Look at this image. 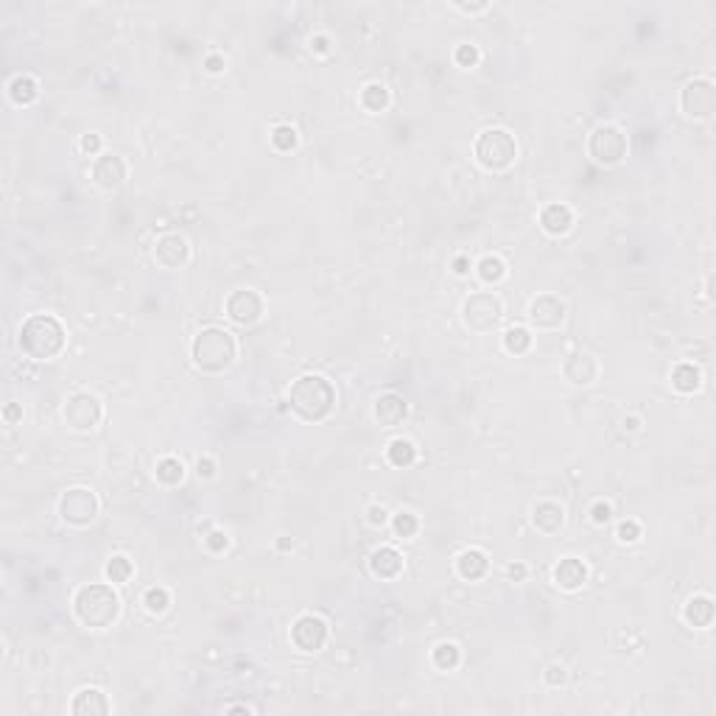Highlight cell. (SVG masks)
<instances>
[{"mask_svg":"<svg viewBox=\"0 0 716 716\" xmlns=\"http://www.w3.org/2000/svg\"><path fill=\"white\" fill-rule=\"evenodd\" d=\"M95 509H98V504H95L93 492L87 490H71L62 498V515H65V521L78 524V526L90 524L95 518Z\"/></svg>","mask_w":716,"mask_h":716,"instance_id":"ba28073f","label":"cell"},{"mask_svg":"<svg viewBox=\"0 0 716 716\" xmlns=\"http://www.w3.org/2000/svg\"><path fill=\"white\" fill-rule=\"evenodd\" d=\"M534 524L543 529V531H554V529L563 526V509L551 501H543L534 507Z\"/></svg>","mask_w":716,"mask_h":716,"instance_id":"d6986e66","label":"cell"},{"mask_svg":"<svg viewBox=\"0 0 716 716\" xmlns=\"http://www.w3.org/2000/svg\"><path fill=\"white\" fill-rule=\"evenodd\" d=\"M563 316H566V305L557 297H551V294L531 302V322L540 325V328H554V325L563 322Z\"/></svg>","mask_w":716,"mask_h":716,"instance_id":"8fae6325","label":"cell"},{"mask_svg":"<svg viewBox=\"0 0 716 716\" xmlns=\"http://www.w3.org/2000/svg\"><path fill=\"white\" fill-rule=\"evenodd\" d=\"M11 95H14L17 101H31V98L37 95V84H34V78H28V76H17V78L11 81Z\"/></svg>","mask_w":716,"mask_h":716,"instance_id":"484cf974","label":"cell"},{"mask_svg":"<svg viewBox=\"0 0 716 716\" xmlns=\"http://www.w3.org/2000/svg\"><path fill=\"white\" fill-rule=\"evenodd\" d=\"M110 705L104 700V694L98 688H84L78 691V697L73 700V714L84 716V714H107Z\"/></svg>","mask_w":716,"mask_h":716,"instance_id":"2e32d148","label":"cell"},{"mask_svg":"<svg viewBox=\"0 0 716 716\" xmlns=\"http://www.w3.org/2000/svg\"><path fill=\"white\" fill-rule=\"evenodd\" d=\"M566 373L574 383H591L596 378V373H599V367H596L593 356L579 353V356H571V361L566 364Z\"/></svg>","mask_w":716,"mask_h":716,"instance_id":"9a60e30c","label":"cell"},{"mask_svg":"<svg viewBox=\"0 0 716 716\" xmlns=\"http://www.w3.org/2000/svg\"><path fill=\"white\" fill-rule=\"evenodd\" d=\"M76 613L90 627H107L118 616V596L104 585H90L76 596Z\"/></svg>","mask_w":716,"mask_h":716,"instance_id":"7a4b0ae2","label":"cell"},{"mask_svg":"<svg viewBox=\"0 0 716 716\" xmlns=\"http://www.w3.org/2000/svg\"><path fill=\"white\" fill-rule=\"evenodd\" d=\"M361 101H364V107H367V110L378 113V110L386 104V90H383L380 84H370V87L361 93Z\"/></svg>","mask_w":716,"mask_h":716,"instance_id":"f546056e","label":"cell"},{"mask_svg":"<svg viewBox=\"0 0 716 716\" xmlns=\"http://www.w3.org/2000/svg\"><path fill=\"white\" fill-rule=\"evenodd\" d=\"M672 383L678 386L680 392H694L700 386V370L691 364H680L678 370L672 373Z\"/></svg>","mask_w":716,"mask_h":716,"instance_id":"cb8c5ba5","label":"cell"},{"mask_svg":"<svg viewBox=\"0 0 716 716\" xmlns=\"http://www.w3.org/2000/svg\"><path fill=\"white\" fill-rule=\"evenodd\" d=\"M546 680H549V685L566 683V669H563V666H551V669H549V675H546Z\"/></svg>","mask_w":716,"mask_h":716,"instance_id":"74e56055","label":"cell"},{"mask_svg":"<svg viewBox=\"0 0 716 716\" xmlns=\"http://www.w3.org/2000/svg\"><path fill=\"white\" fill-rule=\"evenodd\" d=\"M291 638L294 643L305 649V652H313V649H319L325 638H328V627H325V621L322 618H316V616H302L300 621L294 624V630H291Z\"/></svg>","mask_w":716,"mask_h":716,"instance_id":"9c48e42d","label":"cell"},{"mask_svg":"<svg viewBox=\"0 0 716 716\" xmlns=\"http://www.w3.org/2000/svg\"><path fill=\"white\" fill-rule=\"evenodd\" d=\"M271 140H274V146L277 149H291L294 143H297V132L291 129V126H277L274 129V135H271Z\"/></svg>","mask_w":716,"mask_h":716,"instance_id":"d6a6232c","label":"cell"},{"mask_svg":"<svg viewBox=\"0 0 716 716\" xmlns=\"http://www.w3.org/2000/svg\"><path fill=\"white\" fill-rule=\"evenodd\" d=\"M543 227L549 229V232H566L568 227H571V210H568L566 204H551V207H546V213H543Z\"/></svg>","mask_w":716,"mask_h":716,"instance_id":"44dd1931","label":"cell"},{"mask_svg":"<svg viewBox=\"0 0 716 716\" xmlns=\"http://www.w3.org/2000/svg\"><path fill=\"white\" fill-rule=\"evenodd\" d=\"M207 65H210V71H213V73H216V71H222V59H216V56H213Z\"/></svg>","mask_w":716,"mask_h":716,"instance_id":"f6af8a7d","label":"cell"},{"mask_svg":"<svg viewBox=\"0 0 716 716\" xmlns=\"http://www.w3.org/2000/svg\"><path fill=\"white\" fill-rule=\"evenodd\" d=\"M434 663H437L440 669H453V666L459 663V649H456L453 643H440V646L434 649Z\"/></svg>","mask_w":716,"mask_h":716,"instance_id":"83f0119b","label":"cell"},{"mask_svg":"<svg viewBox=\"0 0 716 716\" xmlns=\"http://www.w3.org/2000/svg\"><path fill=\"white\" fill-rule=\"evenodd\" d=\"M333 403V389L325 378L319 375H305L294 383L291 389V406L300 412L305 420H319L328 415Z\"/></svg>","mask_w":716,"mask_h":716,"instance_id":"6da1fadb","label":"cell"},{"mask_svg":"<svg viewBox=\"0 0 716 716\" xmlns=\"http://www.w3.org/2000/svg\"><path fill=\"white\" fill-rule=\"evenodd\" d=\"M126 177V165L120 157H101L98 165H95V180L104 185V188H115L120 185Z\"/></svg>","mask_w":716,"mask_h":716,"instance_id":"5bb4252c","label":"cell"},{"mask_svg":"<svg viewBox=\"0 0 716 716\" xmlns=\"http://www.w3.org/2000/svg\"><path fill=\"white\" fill-rule=\"evenodd\" d=\"M479 274H482V280H487V283H498V280L504 277V261L487 255V258L479 264Z\"/></svg>","mask_w":716,"mask_h":716,"instance_id":"f1b7e54d","label":"cell"},{"mask_svg":"<svg viewBox=\"0 0 716 716\" xmlns=\"http://www.w3.org/2000/svg\"><path fill=\"white\" fill-rule=\"evenodd\" d=\"M685 618H688V624H694V627H708L711 618H714V602H711L708 596L691 599L688 607H685Z\"/></svg>","mask_w":716,"mask_h":716,"instance_id":"ac0fdd59","label":"cell"},{"mask_svg":"<svg viewBox=\"0 0 716 716\" xmlns=\"http://www.w3.org/2000/svg\"><path fill=\"white\" fill-rule=\"evenodd\" d=\"M210 546H213V549H222V546H227V537L222 531H213V534H210Z\"/></svg>","mask_w":716,"mask_h":716,"instance_id":"7bdbcfd3","label":"cell"},{"mask_svg":"<svg viewBox=\"0 0 716 716\" xmlns=\"http://www.w3.org/2000/svg\"><path fill=\"white\" fill-rule=\"evenodd\" d=\"M638 534H641V526H638L635 521H624V524L618 526V540H624V543L638 540Z\"/></svg>","mask_w":716,"mask_h":716,"instance_id":"d590c367","label":"cell"},{"mask_svg":"<svg viewBox=\"0 0 716 716\" xmlns=\"http://www.w3.org/2000/svg\"><path fill=\"white\" fill-rule=\"evenodd\" d=\"M501 316V302L495 300L492 294H476L470 297L467 305H465V319L467 325H473L476 331H484L495 325V319Z\"/></svg>","mask_w":716,"mask_h":716,"instance_id":"52a82bcc","label":"cell"},{"mask_svg":"<svg viewBox=\"0 0 716 716\" xmlns=\"http://www.w3.org/2000/svg\"><path fill=\"white\" fill-rule=\"evenodd\" d=\"M456 271H459V274H465V271H467V261H465V258H459V261H456Z\"/></svg>","mask_w":716,"mask_h":716,"instance_id":"bcb514c9","label":"cell"},{"mask_svg":"<svg viewBox=\"0 0 716 716\" xmlns=\"http://www.w3.org/2000/svg\"><path fill=\"white\" fill-rule=\"evenodd\" d=\"M185 258H188V244H185V238H180V235H165V238H160V244H157V261H160V264L174 269V266L182 264Z\"/></svg>","mask_w":716,"mask_h":716,"instance_id":"4fadbf2b","label":"cell"},{"mask_svg":"<svg viewBox=\"0 0 716 716\" xmlns=\"http://www.w3.org/2000/svg\"><path fill=\"white\" fill-rule=\"evenodd\" d=\"M395 529H398V534H403V537H409V534H415V531H417V521H415V515H409V512H403V515H398V518H395Z\"/></svg>","mask_w":716,"mask_h":716,"instance_id":"e575fe53","label":"cell"},{"mask_svg":"<svg viewBox=\"0 0 716 716\" xmlns=\"http://www.w3.org/2000/svg\"><path fill=\"white\" fill-rule=\"evenodd\" d=\"M484 568H487V560H484L482 551H465L459 557V574L467 576V579H479L484 574Z\"/></svg>","mask_w":716,"mask_h":716,"instance_id":"603a6c76","label":"cell"},{"mask_svg":"<svg viewBox=\"0 0 716 716\" xmlns=\"http://www.w3.org/2000/svg\"><path fill=\"white\" fill-rule=\"evenodd\" d=\"M227 311H229V316L235 319V322H255L258 316H261V297L255 294V291H238V294H232L229 302H227Z\"/></svg>","mask_w":716,"mask_h":716,"instance_id":"7c38bea8","label":"cell"},{"mask_svg":"<svg viewBox=\"0 0 716 716\" xmlns=\"http://www.w3.org/2000/svg\"><path fill=\"white\" fill-rule=\"evenodd\" d=\"M476 154L487 168H507L515 160V140L504 129H490L479 138Z\"/></svg>","mask_w":716,"mask_h":716,"instance_id":"277c9868","label":"cell"},{"mask_svg":"<svg viewBox=\"0 0 716 716\" xmlns=\"http://www.w3.org/2000/svg\"><path fill=\"white\" fill-rule=\"evenodd\" d=\"M624 151H627V140H624V135H621L616 126H599V129L593 132V138H591V154H593L599 162L613 165V162H618V160L624 157Z\"/></svg>","mask_w":716,"mask_h":716,"instance_id":"5b68a950","label":"cell"},{"mask_svg":"<svg viewBox=\"0 0 716 716\" xmlns=\"http://www.w3.org/2000/svg\"><path fill=\"white\" fill-rule=\"evenodd\" d=\"M607 518H610V507H607V504H596V507H593V521H596V524H604Z\"/></svg>","mask_w":716,"mask_h":716,"instance_id":"f35d334b","label":"cell"},{"mask_svg":"<svg viewBox=\"0 0 716 716\" xmlns=\"http://www.w3.org/2000/svg\"><path fill=\"white\" fill-rule=\"evenodd\" d=\"M389 459H392L395 465H409V462L415 459V445H412L409 440H395V442L389 445Z\"/></svg>","mask_w":716,"mask_h":716,"instance_id":"4316f807","label":"cell"},{"mask_svg":"<svg viewBox=\"0 0 716 716\" xmlns=\"http://www.w3.org/2000/svg\"><path fill=\"white\" fill-rule=\"evenodd\" d=\"M157 479L165 482V484L180 482V479H182V462H177V459H162V462L157 465Z\"/></svg>","mask_w":716,"mask_h":716,"instance_id":"d4e9b609","label":"cell"},{"mask_svg":"<svg viewBox=\"0 0 716 716\" xmlns=\"http://www.w3.org/2000/svg\"><path fill=\"white\" fill-rule=\"evenodd\" d=\"M554 576H557V585H563L566 591H574V588H579V585L585 582V566H582L579 560L568 557V560H563V563L557 566Z\"/></svg>","mask_w":716,"mask_h":716,"instance_id":"e0dca14e","label":"cell"},{"mask_svg":"<svg viewBox=\"0 0 716 716\" xmlns=\"http://www.w3.org/2000/svg\"><path fill=\"white\" fill-rule=\"evenodd\" d=\"M375 415L380 422H386V425H395L400 417L406 415V403L400 400V398H395V395H386V398H380L375 406Z\"/></svg>","mask_w":716,"mask_h":716,"instance_id":"ffe728a7","label":"cell"},{"mask_svg":"<svg viewBox=\"0 0 716 716\" xmlns=\"http://www.w3.org/2000/svg\"><path fill=\"white\" fill-rule=\"evenodd\" d=\"M529 333L524 331V328H509L507 331V336H504V344H507V350L509 353H524L529 347Z\"/></svg>","mask_w":716,"mask_h":716,"instance_id":"4dcf8cb0","label":"cell"},{"mask_svg":"<svg viewBox=\"0 0 716 716\" xmlns=\"http://www.w3.org/2000/svg\"><path fill=\"white\" fill-rule=\"evenodd\" d=\"M146 607H149L151 613H162L168 607V591L165 588H151L149 593H146Z\"/></svg>","mask_w":716,"mask_h":716,"instance_id":"836d02e7","label":"cell"},{"mask_svg":"<svg viewBox=\"0 0 716 716\" xmlns=\"http://www.w3.org/2000/svg\"><path fill=\"white\" fill-rule=\"evenodd\" d=\"M193 358L204 370H222L235 358V341L227 331L207 328V331L199 333V339L193 341Z\"/></svg>","mask_w":716,"mask_h":716,"instance_id":"3957f363","label":"cell"},{"mask_svg":"<svg viewBox=\"0 0 716 716\" xmlns=\"http://www.w3.org/2000/svg\"><path fill=\"white\" fill-rule=\"evenodd\" d=\"M81 149L84 151H98V138H95V135H87V138L81 140Z\"/></svg>","mask_w":716,"mask_h":716,"instance_id":"60d3db41","label":"cell"},{"mask_svg":"<svg viewBox=\"0 0 716 716\" xmlns=\"http://www.w3.org/2000/svg\"><path fill=\"white\" fill-rule=\"evenodd\" d=\"M714 104H716L714 84L705 81V78L691 81L683 90V110H685V115H691V118H708V115L714 113Z\"/></svg>","mask_w":716,"mask_h":716,"instance_id":"8992f818","label":"cell"},{"mask_svg":"<svg viewBox=\"0 0 716 716\" xmlns=\"http://www.w3.org/2000/svg\"><path fill=\"white\" fill-rule=\"evenodd\" d=\"M65 417H68V422L73 428H93L98 422V417H101V406L90 395H76L73 400L68 403V409H65Z\"/></svg>","mask_w":716,"mask_h":716,"instance_id":"30bf717a","label":"cell"},{"mask_svg":"<svg viewBox=\"0 0 716 716\" xmlns=\"http://www.w3.org/2000/svg\"><path fill=\"white\" fill-rule=\"evenodd\" d=\"M129 574H132V566H129V560H126V557H115L113 563L107 566V576H110L113 582H126V579H129Z\"/></svg>","mask_w":716,"mask_h":716,"instance_id":"1f68e13d","label":"cell"},{"mask_svg":"<svg viewBox=\"0 0 716 716\" xmlns=\"http://www.w3.org/2000/svg\"><path fill=\"white\" fill-rule=\"evenodd\" d=\"M526 574V568L524 566H509V576H515V579H521Z\"/></svg>","mask_w":716,"mask_h":716,"instance_id":"ee69618b","label":"cell"},{"mask_svg":"<svg viewBox=\"0 0 716 716\" xmlns=\"http://www.w3.org/2000/svg\"><path fill=\"white\" fill-rule=\"evenodd\" d=\"M199 476H213V462L210 459H199Z\"/></svg>","mask_w":716,"mask_h":716,"instance_id":"b9f144b4","label":"cell"},{"mask_svg":"<svg viewBox=\"0 0 716 716\" xmlns=\"http://www.w3.org/2000/svg\"><path fill=\"white\" fill-rule=\"evenodd\" d=\"M456 59H459L462 65H473V62L479 59V53H476V48H473V45H462V48L456 51Z\"/></svg>","mask_w":716,"mask_h":716,"instance_id":"8d00e7d4","label":"cell"},{"mask_svg":"<svg viewBox=\"0 0 716 716\" xmlns=\"http://www.w3.org/2000/svg\"><path fill=\"white\" fill-rule=\"evenodd\" d=\"M370 521H373V524H383V521H386V509H383V507H373V509H370Z\"/></svg>","mask_w":716,"mask_h":716,"instance_id":"ab89813d","label":"cell"},{"mask_svg":"<svg viewBox=\"0 0 716 716\" xmlns=\"http://www.w3.org/2000/svg\"><path fill=\"white\" fill-rule=\"evenodd\" d=\"M373 571L378 576H395L400 571V554L392 549H380L373 554Z\"/></svg>","mask_w":716,"mask_h":716,"instance_id":"7402d4cb","label":"cell"}]
</instances>
